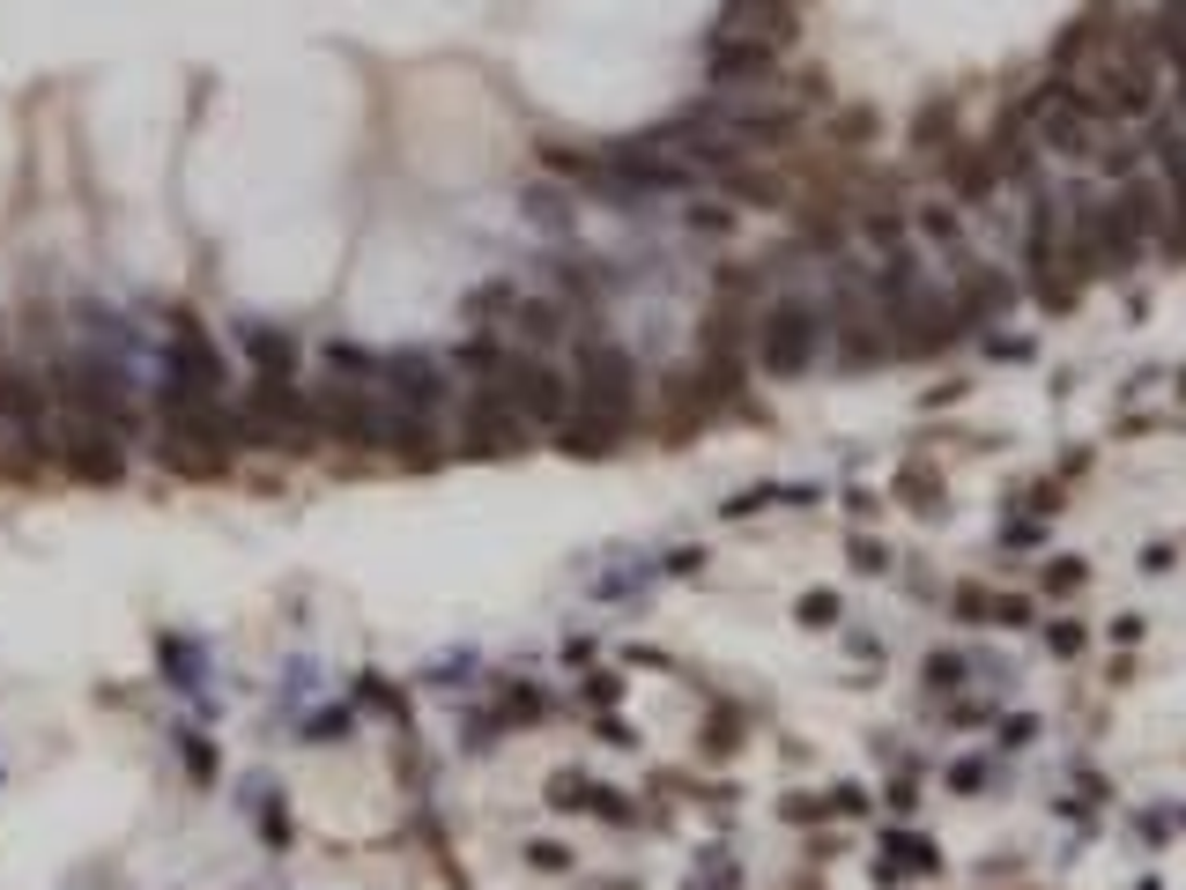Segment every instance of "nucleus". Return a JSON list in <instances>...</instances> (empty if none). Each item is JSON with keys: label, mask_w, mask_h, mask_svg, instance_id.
Instances as JSON below:
<instances>
[{"label": "nucleus", "mask_w": 1186, "mask_h": 890, "mask_svg": "<svg viewBox=\"0 0 1186 890\" xmlns=\"http://www.w3.org/2000/svg\"><path fill=\"white\" fill-rule=\"evenodd\" d=\"M816 349H823V312L808 297H779L757 319V372H771V379H802Z\"/></svg>", "instance_id": "nucleus-4"}, {"label": "nucleus", "mask_w": 1186, "mask_h": 890, "mask_svg": "<svg viewBox=\"0 0 1186 890\" xmlns=\"http://www.w3.org/2000/svg\"><path fill=\"white\" fill-rule=\"evenodd\" d=\"M178 757H186V772H193V779H215V750H209V735H178Z\"/></svg>", "instance_id": "nucleus-25"}, {"label": "nucleus", "mask_w": 1186, "mask_h": 890, "mask_svg": "<svg viewBox=\"0 0 1186 890\" xmlns=\"http://www.w3.org/2000/svg\"><path fill=\"white\" fill-rule=\"evenodd\" d=\"M519 209H527V223H550V230H564V223H571L564 193H550V186H527V193H519Z\"/></svg>", "instance_id": "nucleus-24"}, {"label": "nucleus", "mask_w": 1186, "mask_h": 890, "mask_svg": "<svg viewBox=\"0 0 1186 890\" xmlns=\"http://www.w3.org/2000/svg\"><path fill=\"white\" fill-rule=\"evenodd\" d=\"M527 861H534L542 876H564V868H571V853L556 847V839H534V847H527Z\"/></svg>", "instance_id": "nucleus-28"}, {"label": "nucleus", "mask_w": 1186, "mask_h": 890, "mask_svg": "<svg viewBox=\"0 0 1186 890\" xmlns=\"http://www.w3.org/2000/svg\"><path fill=\"white\" fill-rule=\"evenodd\" d=\"M920 230H928V238H942V246H957V209H949V201H934V209L920 215Z\"/></svg>", "instance_id": "nucleus-27"}, {"label": "nucleus", "mask_w": 1186, "mask_h": 890, "mask_svg": "<svg viewBox=\"0 0 1186 890\" xmlns=\"http://www.w3.org/2000/svg\"><path fill=\"white\" fill-rule=\"evenodd\" d=\"M831 349H838V364H853V372L889 356V312L860 267H831Z\"/></svg>", "instance_id": "nucleus-1"}, {"label": "nucleus", "mask_w": 1186, "mask_h": 890, "mask_svg": "<svg viewBox=\"0 0 1186 890\" xmlns=\"http://www.w3.org/2000/svg\"><path fill=\"white\" fill-rule=\"evenodd\" d=\"M616 438H623V424H608V416H571V424L556 430V446H564L571 461H608Z\"/></svg>", "instance_id": "nucleus-19"}, {"label": "nucleus", "mask_w": 1186, "mask_h": 890, "mask_svg": "<svg viewBox=\"0 0 1186 890\" xmlns=\"http://www.w3.org/2000/svg\"><path fill=\"white\" fill-rule=\"evenodd\" d=\"M164 372H178V379H193V386H209V393H223V356H215V341L201 335V319L193 312H171V364Z\"/></svg>", "instance_id": "nucleus-12"}, {"label": "nucleus", "mask_w": 1186, "mask_h": 890, "mask_svg": "<svg viewBox=\"0 0 1186 890\" xmlns=\"http://www.w3.org/2000/svg\"><path fill=\"white\" fill-rule=\"evenodd\" d=\"M156 461H164L171 475H201V482H209V475H223V461H230V453H223L215 438H201V430L164 424V446H156Z\"/></svg>", "instance_id": "nucleus-15"}, {"label": "nucleus", "mask_w": 1186, "mask_h": 890, "mask_svg": "<svg viewBox=\"0 0 1186 890\" xmlns=\"http://www.w3.org/2000/svg\"><path fill=\"white\" fill-rule=\"evenodd\" d=\"M312 416H319V438H335V446H386V393L379 386H349V379L312 386Z\"/></svg>", "instance_id": "nucleus-6"}, {"label": "nucleus", "mask_w": 1186, "mask_h": 890, "mask_svg": "<svg viewBox=\"0 0 1186 890\" xmlns=\"http://www.w3.org/2000/svg\"><path fill=\"white\" fill-rule=\"evenodd\" d=\"M550 802H556V808H586V802H593V787L579 779V772H556V779H550Z\"/></svg>", "instance_id": "nucleus-26"}, {"label": "nucleus", "mask_w": 1186, "mask_h": 890, "mask_svg": "<svg viewBox=\"0 0 1186 890\" xmlns=\"http://www.w3.org/2000/svg\"><path fill=\"white\" fill-rule=\"evenodd\" d=\"M1179 393H1186V379H1179Z\"/></svg>", "instance_id": "nucleus-36"}, {"label": "nucleus", "mask_w": 1186, "mask_h": 890, "mask_svg": "<svg viewBox=\"0 0 1186 890\" xmlns=\"http://www.w3.org/2000/svg\"><path fill=\"white\" fill-rule=\"evenodd\" d=\"M490 386L505 393L527 424H542V430H564V424H571V401H579V393H571V379H564V372H550L534 349H505V364H497V379H490Z\"/></svg>", "instance_id": "nucleus-5"}, {"label": "nucleus", "mask_w": 1186, "mask_h": 890, "mask_svg": "<svg viewBox=\"0 0 1186 890\" xmlns=\"http://www.w3.org/2000/svg\"><path fill=\"white\" fill-rule=\"evenodd\" d=\"M238 349L253 356V372H260V379H290V372H296V335H290V327L245 319V327H238Z\"/></svg>", "instance_id": "nucleus-17"}, {"label": "nucleus", "mask_w": 1186, "mask_h": 890, "mask_svg": "<svg viewBox=\"0 0 1186 890\" xmlns=\"http://www.w3.org/2000/svg\"><path fill=\"white\" fill-rule=\"evenodd\" d=\"M52 461L67 467L75 482H119L127 475V438L119 430H104V424H83V416H60V430H52Z\"/></svg>", "instance_id": "nucleus-8"}, {"label": "nucleus", "mask_w": 1186, "mask_h": 890, "mask_svg": "<svg viewBox=\"0 0 1186 890\" xmlns=\"http://www.w3.org/2000/svg\"><path fill=\"white\" fill-rule=\"evenodd\" d=\"M460 438H467V453H482V461H512V453H527L534 424L512 409L497 386H475V401H467V416H460Z\"/></svg>", "instance_id": "nucleus-9"}, {"label": "nucleus", "mask_w": 1186, "mask_h": 890, "mask_svg": "<svg viewBox=\"0 0 1186 890\" xmlns=\"http://www.w3.org/2000/svg\"><path fill=\"white\" fill-rule=\"evenodd\" d=\"M1046 579H1053L1060 593H1075V587H1083V556H1060V564L1046 572Z\"/></svg>", "instance_id": "nucleus-32"}, {"label": "nucleus", "mask_w": 1186, "mask_h": 890, "mask_svg": "<svg viewBox=\"0 0 1186 890\" xmlns=\"http://www.w3.org/2000/svg\"><path fill=\"white\" fill-rule=\"evenodd\" d=\"M505 335L519 341V349H550V341H564L571 327H564V304H556V297H512Z\"/></svg>", "instance_id": "nucleus-16"}, {"label": "nucleus", "mask_w": 1186, "mask_h": 890, "mask_svg": "<svg viewBox=\"0 0 1186 890\" xmlns=\"http://www.w3.org/2000/svg\"><path fill=\"white\" fill-rule=\"evenodd\" d=\"M379 393L393 409H416V416H438L445 401H453V379H445V364L430 356V349H393L379 364Z\"/></svg>", "instance_id": "nucleus-10"}, {"label": "nucleus", "mask_w": 1186, "mask_h": 890, "mask_svg": "<svg viewBox=\"0 0 1186 890\" xmlns=\"http://www.w3.org/2000/svg\"><path fill=\"white\" fill-rule=\"evenodd\" d=\"M386 453H401V461L430 467V461H438V430H430V416H416V409H393V401H386Z\"/></svg>", "instance_id": "nucleus-18"}, {"label": "nucleus", "mask_w": 1186, "mask_h": 890, "mask_svg": "<svg viewBox=\"0 0 1186 890\" xmlns=\"http://www.w3.org/2000/svg\"><path fill=\"white\" fill-rule=\"evenodd\" d=\"M156 661H164V676L178 690H201V645L193 638H156Z\"/></svg>", "instance_id": "nucleus-21"}, {"label": "nucleus", "mask_w": 1186, "mask_h": 890, "mask_svg": "<svg viewBox=\"0 0 1186 890\" xmlns=\"http://www.w3.org/2000/svg\"><path fill=\"white\" fill-rule=\"evenodd\" d=\"M512 297H519V290H512V283H482V290H467V304H460V312H467V319H475V327H490V319L505 327Z\"/></svg>", "instance_id": "nucleus-22"}, {"label": "nucleus", "mask_w": 1186, "mask_h": 890, "mask_svg": "<svg viewBox=\"0 0 1186 890\" xmlns=\"http://www.w3.org/2000/svg\"><path fill=\"white\" fill-rule=\"evenodd\" d=\"M571 393L586 401V416H608V424L631 430V416H638V356L623 341H608V335H586L579 341V386H571Z\"/></svg>", "instance_id": "nucleus-3"}, {"label": "nucleus", "mask_w": 1186, "mask_h": 890, "mask_svg": "<svg viewBox=\"0 0 1186 890\" xmlns=\"http://www.w3.org/2000/svg\"><path fill=\"white\" fill-rule=\"evenodd\" d=\"M883 312H889V356H934V349H949V341L964 335L949 290H934V283H920L912 297H897Z\"/></svg>", "instance_id": "nucleus-7"}, {"label": "nucleus", "mask_w": 1186, "mask_h": 890, "mask_svg": "<svg viewBox=\"0 0 1186 890\" xmlns=\"http://www.w3.org/2000/svg\"><path fill=\"white\" fill-rule=\"evenodd\" d=\"M705 67H712V83H734V97L771 83V52H764V45H742V38H712L705 45Z\"/></svg>", "instance_id": "nucleus-14"}, {"label": "nucleus", "mask_w": 1186, "mask_h": 890, "mask_svg": "<svg viewBox=\"0 0 1186 890\" xmlns=\"http://www.w3.org/2000/svg\"><path fill=\"white\" fill-rule=\"evenodd\" d=\"M1046 645H1053V653H1083V624H1053Z\"/></svg>", "instance_id": "nucleus-33"}, {"label": "nucleus", "mask_w": 1186, "mask_h": 890, "mask_svg": "<svg viewBox=\"0 0 1186 890\" xmlns=\"http://www.w3.org/2000/svg\"><path fill=\"white\" fill-rule=\"evenodd\" d=\"M0 430L15 446H45L52 453V393H45V379L15 372V364H0Z\"/></svg>", "instance_id": "nucleus-11"}, {"label": "nucleus", "mask_w": 1186, "mask_h": 890, "mask_svg": "<svg viewBox=\"0 0 1186 890\" xmlns=\"http://www.w3.org/2000/svg\"><path fill=\"white\" fill-rule=\"evenodd\" d=\"M1179 104H1186V89H1179Z\"/></svg>", "instance_id": "nucleus-35"}, {"label": "nucleus", "mask_w": 1186, "mask_h": 890, "mask_svg": "<svg viewBox=\"0 0 1186 890\" xmlns=\"http://www.w3.org/2000/svg\"><path fill=\"white\" fill-rule=\"evenodd\" d=\"M238 438H260V446H275V453H304V446L319 438L312 393H296L290 379H260L253 372L245 401H238Z\"/></svg>", "instance_id": "nucleus-2"}, {"label": "nucleus", "mask_w": 1186, "mask_h": 890, "mask_svg": "<svg viewBox=\"0 0 1186 890\" xmlns=\"http://www.w3.org/2000/svg\"><path fill=\"white\" fill-rule=\"evenodd\" d=\"M586 698H593V705H616V698H623V682H616V676H593Z\"/></svg>", "instance_id": "nucleus-34"}, {"label": "nucleus", "mask_w": 1186, "mask_h": 890, "mask_svg": "<svg viewBox=\"0 0 1186 890\" xmlns=\"http://www.w3.org/2000/svg\"><path fill=\"white\" fill-rule=\"evenodd\" d=\"M949 304H957V327H979V319H994V312H1009V304H1017V283H1009L1001 267H957Z\"/></svg>", "instance_id": "nucleus-13"}, {"label": "nucleus", "mask_w": 1186, "mask_h": 890, "mask_svg": "<svg viewBox=\"0 0 1186 890\" xmlns=\"http://www.w3.org/2000/svg\"><path fill=\"white\" fill-rule=\"evenodd\" d=\"M802 624H838V593H802Z\"/></svg>", "instance_id": "nucleus-29"}, {"label": "nucleus", "mask_w": 1186, "mask_h": 890, "mask_svg": "<svg viewBox=\"0 0 1186 890\" xmlns=\"http://www.w3.org/2000/svg\"><path fill=\"white\" fill-rule=\"evenodd\" d=\"M593 816H608V824H631V808H623V794H616V787H593Z\"/></svg>", "instance_id": "nucleus-30"}, {"label": "nucleus", "mask_w": 1186, "mask_h": 890, "mask_svg": "<svg viewBox=\"0 0 1186 890\" xmlns=\"http://www.w3.org/2000/svg\"><path fill=\"white\" fill-rule=\"evenodd\" d=\"M379 349H364V341H335V349H327V372H335V379H356V386H379Z\"/></svg>", "instance_id": "nucleus-20"}, {"label": "nucleus", "mask_w": 1186, "mask_h": 890, "mask_svg": "<svg viewBox=\"0 0 1186 890\" xmlns=\"http://www.w3.org/2000/svg\"><path fill=\"white\" fill-rule=\"evenodd\" d=\"M949 178H957V193H964V201H986L1001 171H994V156H957V171H949Z\"/></svg>", "instance_id": "nucleus-23"}, {"label": "nucleus", "mask_w": 1186, "mask_h": 890, "mask_svg": "<svg viewBox=\"0 0 1186 890\" xmlns=\"http://www.w3.org/2000/svg\"><path fill=\"white\" fill-rule=\"evenodd\" d=\"M957 676H964V661H957V653H934V661H928V682H934V690H957Z\"/></svg>", "instance_id": "nucleus-31"}]
</instances>
